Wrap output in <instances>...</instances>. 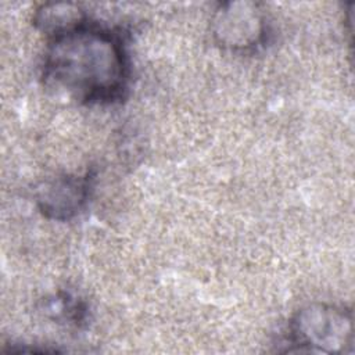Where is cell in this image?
Returning a JSON list of instances; mask_svg holds the SVG:
<instances>
[{"mask_svg":"<svg viewBox=\"0 0 355 355\" xmlns=\"http://www.w3.org/2000/svg\"><path fill=\"white\" fill-rule=\"evenodd\" d=\"M43 83L82 104H114L125 98L130 57L125 32L87 17L49 37L42 65Z\"/></svg>","mask_w":355,"mask_h":355,"instance_id":"cell-1","label":"cell"},{"mask_svg":"<svg viewBox=\"0 0 355 355\" xmlns=\"http://www.w3.org/2000/svg\"><path fill=\"white\" fill-rule=\"evenodd\" d=\"M354 343L352 312L324 302L309 304L290 319L286 351L347 352Z\"/></svg>","mask_w":355,"mask_h":355,"instance_id":"cell-2","label":"cell"},{"mask_svg":"<svg viewBox=\"0 0 355 355\" xmlns=\"http://www.w3.org/2000/svg\"><path fill=\"white\" fill-rule=\"evenodd\" d=\"M215 40L234 51L255 50L265 43L268 24L259 4L250 1L220 3L212 18Z\"/></svg>","mask_w":355,"mask_h":355,"instance_id":"cell-3","label":"cell"},{"mask_svg":"<svg viewBox=\"0 0 355 355\" xmlns=\"http://www.w3.org/2000/svg\"><path fill=\"white\" fill-rule=\"evenodd\" d=\"M93 180L94 175L87 171L82 176L68 175L44 183L37 193L40 212L57 220L73 218L87 202Z\"/></svg>","mask_w":355,"mask_h":355,"instance_id":"cell-4","label":"cell"},{"mask_svg":"<svg viewBox=\"0 0 355 355\" xmlns=\"http://www.w3.org/2000/svg\"><path fill=\"white\" fill-rule=\"evenodd\" d=\"M87 17L89 15L76 4L47 3L36 10L33 24L47 37H51L85 21Z\"/></svg>","mask_w":355,"mask_h":355,"instance_id":"cell-5","label":"cell"}]
</instances>
